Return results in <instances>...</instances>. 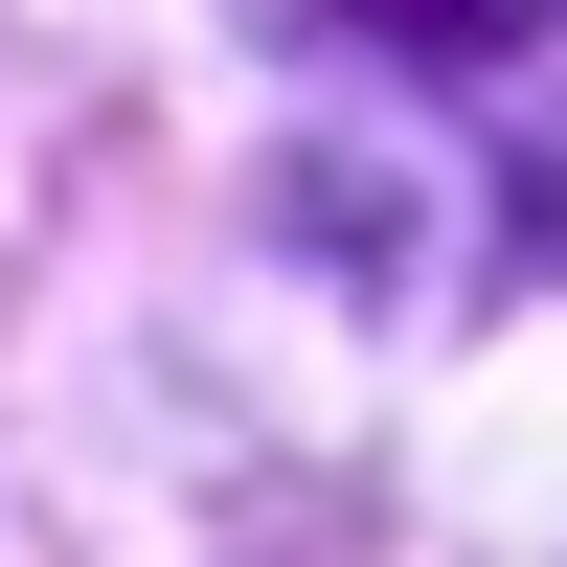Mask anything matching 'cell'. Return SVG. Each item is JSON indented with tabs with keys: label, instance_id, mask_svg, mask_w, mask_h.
I'll return each instance as SVG.
<instances>
[{
	"label": "cell",
	"instance_id": "1",
	"mask_svg": "<svg viewBox=\"0 0 567 567\" xmlns=\"http://www.w3.org/2000/svg\"><path fill=\"white\" fill-rule=\"evenodd\" d=\"M363 45H432V69H477V45H545L567 0H341Z\"/></svg>",
	"mask_w": 567,
	"mask_h": 567
}]
</instances>
